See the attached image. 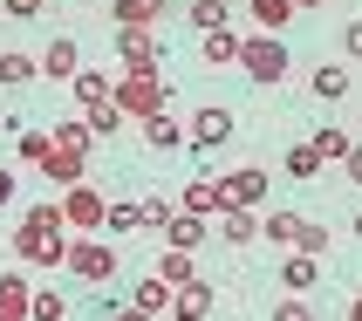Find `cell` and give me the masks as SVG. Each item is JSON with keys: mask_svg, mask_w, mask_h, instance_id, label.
<instances>
[{"mask_svg": "<svg viewBox=\"0 0 362 321\" xmlns=\"http://www.w3.org/2000/svg\"><path fill=\"white\" fill-rule=\"evenodd\" d=\"M69 219H62V205H35V212H21V233H14V253L28 267H69Z\"/></svg>", "mask_w": 362, "mask_h": 321, "instance_id": "1", "label": "cell"}, {"mask_svg": "<svg viewBox=\"0 0 362 321\" xmlns=\"http://www.w3.org/2000/svg\"><path fill=\"white\" fill-rule=\"evenodd\" d=\"M240 69L253 82H287V41L281 35H267V28H253V35H240Z\"/></svg>", "mask_w": 362, "mask_h": 321, "instance_id": "2", "label": "cell"}, {"mask_svg": "<svg viewBox=\"0 0 362 321\" xmlns=\"http://www.w3.org/2000/svg\"><path fill=\"white\" fill-rule=\"evenodd\" d=\"M69 274H76L82 287H110L117 281V246L103 240V233H82V240L69 246Z\"/></svg>", "mask_w": 362, "mask_h": 321, "instance_id": "3", "label": "cell"}, {"mask_svg": "<svg viewBox=\"0 0 362 321\" xmlns=\"http://www.w3.org/2000/svg\"><path fill=\"white\" fill-rule=\"evenodd\" d=\"M164 103H171V82H164L158 69H151V76H117V110L123 117L144 123V117H158Z\"/></svg>", "mask_w": 362, "mask_h": 321, "instance_id": "4", "label": "cell"}, {"mask_svg": "<svg viewBox=\"0 0 362 321\" xmlns=\"http://www.w3.org/2000/svg\"><path fill=\"white\" fill-rule=\"evenodd\" d=\"M62 219H69V233H103V226H110V199H103L96 185H69Z\"/></svg>", "mask_w": 362, "mask_h": 321, "instance_id": "5", "label": "cell"}, {"mask_svg": "<svg viewBox=\"0 0 362 321\" xmlns=\"http://www.w3.org/2000/svg\"><path fill=\"white\" fill-rule=\"evenodd\" d=\"M117 48H123V76H151L158 69V35L151 28H117Z\"/></svg>", "mask_w": 362, "mask_h": 321, "instance_id": "6", "label": "cell"}, {"mask_svg": "<svg viewBox=\"0 0 362 321\" xmlns=\"http://www.w3.org/2000/svg\"><path fill=\"white\" fill-rule=\"evenodd\" d=\"M226 205H246V212H260V205H267V171H260V164H246V171H226Z\"/></svg>", "mask_w": 362, "mask_h": 321, "instance_id": "7", "label": "cell"}, {"mask_svg": "<svg viewBox=\"0 0 362 321\" xmlns=\"http://www.w3.org/2000/svg\"><path fill=\"white\" fill-rule=\"evenodd\" d=\"M41 76H55V82H76V76H82V48H76V35H55L48 48H41Z\"/></svg>", "mask_w": 362, "mask_h": 321, "instance_id": "8", "label": "cell"}, {"mask_svg": "<svg viewBox=\"0 0 362 321\" xmlns=\"http://www.w3.org/2000/svg\"><path fill=\"white\" fill-rule=\"evenodd\" d=\"M212 233H219L226 246H253V240H260V212H246V205H226L219 219H212Z\"/></svg>", "mask_w": 362, "mask_h": 321, "instance_id": "9", "label": "cell"}, {"mask_svg": "<svg viewBox=\"0 0 362 321\" xmlns=\"http://www.w3.org/2000/svg\"><path fill=\"white\" fill-rule=\"evenodd\" d=\"M178 212L219 219V212H226V185H219V178H192V185H185V199H178Z\"/></svg>", "mask_w": 362, "mask_h": 321, "instance_id": "10", "label": "cell"}, {"mask_svg": "<svg viewBox=\"0 0 362 321\" xmlns=\"http://www.w3.org/2000/svg\"><path fill=\"white\" fill-rule=\"evenodd\" d=\"M0 321H35V287L21 274H0Z\"/></svg>", "mask_w": 362, "mask_h": 321, "instance_id": "11", "label": "cell"}, {"mask_svg": "<svg viewBox=\"0 0 362 321\" xmlns=\"http://www.w3.org/2000/svg\"><path fill=\"white\" fill-rule=\"evenodd\" d=\"M212 315V281H185L171 294V321H205Z\"/></svg>", "mask_w": 362, "mask_h": 321, "instance_id": "12", "label": "cell"}, {"mask_svg": "<svg viewBox=\"0 0 362 321\" xmlns=\"http://www.w3.org/2000/svg\"><path fill=\"white\" fill-rule=\"evenodd\" d=\"M315 281H322V260L294 246V253H287V260H281V287H287V294H308V287H315Z\"/></svg>", "mask_w": 362, "mask_h": 321, "instance_id": "13", "label": "cell"}, {"mask_svg": "<svg viewBox=\"0 0 362 321\" xmlns=\"http://www.w3.org/2000/svg\"><path fill=\"white\" fill-rule=\"evenodd\" d=\"M137 130H144V144H151V151H178V144H192V130H178V117H171V110L144 117Z\"/></svg>", "mask_w": 362, "mask_h": 321, "instance_id": "14", "label": "cell"}, {"mask_svg": "<svg viewBox=\"0 0 362 321\" xmlns=\"http://www.w3.org/2000/svg\"><path fill=\"white\" fill-rule=\"evenodd\" d=\"M226 137H233V110H199L192 117V151H212Z\"/></svg>", "mask_w": 362, "mask_h": 321, "instance_id": "15", "label": "cell"}, {"mask_svg": "<svg viewBox=\"0 0 362 321\" xmlns=\"http://www.w3.org/2000/svg\"><path fill=\"white\" fill-rule=\"evenodd\" d=\"M205 233H212V219H199V212H178V219L164 226V246H178V253H199Z\"/></svg>", "mask_w": 362, "mask_h": 321, "instance_id": "16", "label": "cell"}, {"mask_svg": "<svg viewBox=\"0 0 362 321\" xmlns=\"http://www.w3.org/2000/svg\"><path fill=\"white\" fill-rule=\"evenodd\" d=\"M260 240L294 253V246H301V212H260Z\"/></svg>", "mask_w": 362, "mask_h": 321, "instance_id": "17", "label": "cell"}, {"mask_svg": "<svg viewBox=\"0 0 362 321\" xmlns=\"http://www.w3.org/2000/svg\"><path fill=\"white\" fill-rule=\"evenodd\" d=\"M171 294H178V287H171V281H164V274H144V281H137V294H130V301H137L144 308V315H171Z\"/></svg>", "mask_w": 362, "mask_h": 321, "instance_id": "18", "label": "cell"}, {"mask_svg": "<svg viewBox=\"0 0 362 321\" xmlns=\"http://www.w3.org/2000/svg\"><path fill=\"white\" fill-rule=\"evenodd\" d=\"M76 103H82V110H103V103H117V76H103V69H82V76H76Z\"/></svg>", "mask_w": 362, "mask_h": 321, "instance_id": "19", "label": "cell"}, {"mask_svg": "<svg viewBox=\"0 0 362 321\" xmlns=\"http://www.w3.org/2000/svg\"><path fill=\"white\" fill-rule=\"evenodd\" d=\"M246 14H253V28H267V35H281L287 21L301 14V7H294V0H246Z\"/></svg>", "mask_w": 362, "mask_h": 321, "instance_id": "20", "label": "cell"}, {"mask_svg": "<svg viewBox=\"0 0 362 321\" xmlns=\"http://www.w3.org/2000/svg\"><path fill=\"white\" fill-rule=\"evenodd\" d=\"M110 14H117V28H151V21H164V0H110Z\"/></svg>", "mask_w": 362, "mask_h": 321, "instance_id": "21", "label": "cell"}, {"mask_svg": "<svg viewBox=\"0 0 362 321\" xmlns=\"http://www.w3.org/2000/svg\"><path fill=\"white\" fill-rule=\"evenodd\" d=\"M41 76V55H14V48H0V89H21V82Z\"/></svg>", "mask_w": 362, "mask_h": 321, "instance_id": "22", "label": "cell"}, {"mask_svg": "<svg viewBox=\"0 0 362 321\" xmlns=\"http://www.w3.org/2000/svg\"><path fill=\"white\" fill-rule=\"evenodd\" d=\"M41 178L69 192V185H82V158H76V151H62V144H55V151H48V164H41Z\"/></svg>", "mask_w": 362, "mask_h": 321, "instance_id": "23", "label": "cell"}, {"mask_svg": "<svg viewBox=\"0 0 362 321\" xmlns=\"http://www.w3.org/2000/svg\"><path fill=\"white\" fill-rule=\"evenodd\" d=\"M185 14H192V28H199V35H212V28H233V0H192Z\"/></svg>", "mask_w": 362, "mask_h": 321, "instance_id": "24", "label": "cell"}, {"mask_svg": "<svg viewBox=\"0 0 362 321\" xmlns=\"http://www.w3.org/2000/svg\"><path fill=\"white\" fill-rule=\"evenodd\" d=\"M315 96H322V103H342L349 96V62H322V69H315Z\"/></svg>", "mask_w": 362, "mask_h": 321, "instance_id": "25", "label": "cell"}, {"mask_svg": "<svg viewBox=\"0 0 362 321\" xmlns=\"http://www.w3.org/2000/svg\"><path fill=\"white\" fill-rule=\"evenodd\" d=\"M205 62H212V69H226V62H240V35H233V28H212V35H205V48H199Z\"/></svg>", "mask_w": 362, "mask_h": 321, "instance_id": "26", "label": "cell"}, {"mask_svg": "<svg viewBox=\"0 0 362 321\" xmlns=\"http://www.w3.org/2000/svg\"><path fill=\"white\" fill-rule=\"evenodd\" d=\"M55 144H62V151H76V158H89V144H96L89 117H69V123H55Z\"/></svg>", "mask_w": 362, "mask_h": 321, "instance_id": "27", "label": "cell"}, {"mask_svg": "<svg viewBox=\"0 0 362 321\" xmlns=\"http://www.w3.org/2000/svg\"><path fill=\"white\" fill-rule=\"evenodd\" d=\"M110 240H123V233H144V205H130V199H110V226H103Z\"/></svg>", "mask_w": 362, "mask_h": 321, "instance_id": "28", "label": "cell"}, {"mask_svg": "<svg viewBox=\"0 0 362 321\" xmlns=\"http://www.w3.org/2000/svg\"><path fill=\"white\" fill-rule=\"evenodd\" d=\"M308 144L322 151V164H342L349 151H356V137H349V130H335V123H328V130H315V137H308Z\"/></svg>", "mask_w": 362, "mask_h": 321, "instance_id": "29", "label": "cell"}, {"mask_svg": "<svg viewBox=\"0 0 362 321\" xmlns=\"http://www.w3.org/2000/svg\"><path fill=\"white\" fill-rule=\"evenodd\" d=\"M158 274H164V281H171V287L199 281V267H192V253H178V246H164V253H158Z\"/></svg>", "mask_w": 362, "mask_h": 321, "instance_id": "30", "label": "cell"}, {"mask_svg": "<svg viewBox=\"0 0 362 321\" xmlns=\"http://www.w3.org/2000/svg\"><path fill=\"white\" fill-rule=\"evenodd\" d=\"M281 171L287 178H315V171H322V151H315V144H294V151L281 158Z\"/></svg>", "mask_w": 362, "mask_h": 321, "instance_id": "31", "label": "cell"}, {"mask_svg": "<svg viewBox=\"0 0 362 321\" xmlns=\"http://www.w3.org/2000/svg\"><path fill=\"white\" fill-rule=\"evenodd\" d=\"M171 219H178V199H164V192H158V199H144V226H151V233H164Z\"/></svg>", "mask_w": 362, "mask_h": 321, "instance_id": "32", "label": "cell"}, {"mask_svg": "<svg viewBox=\"0 0 362 321\" xmlns=\"http://www.w3.org/2000/svg\"><path fill=\"white\" fill-rule=\"evenodd\" d=\"M35 321H69V301L55 287H35Z\"/></svg>", "mask_w": 362, "mask_h": 321, "instance_id": "33", "label": "cell"}, {"mask_svg": "<svg viewBox=\"0 0 362 321\" xmlns=\"http://www.w3.org/2000/svg\"><path fill=\"white\" fill-rule=\"evenodd\" d=\"M123 123H130V117H123L117 103H103V110H89V130H96V137H117Z\"/></svg>", "mask_w": 362, "mask_h": 321, "instance_id": "34", "label": "cell"}, {"mask_svg": "<svg viewBox=\"0 0 362 321\" xmlns=\"http://www.w3.org/2000/svg\"><path fill=\"white\" fill-rule=\"evenodd\" d=\"M48 151H55V137H41V130H21V158L35 164V171L48 164Z\"/></svg>", "mask_w": 362, "mask_h": 321, "instance_id": "35", "label": "cell"}, {"mask_svg": "<svg viewBox=\"0 0 362 321\" xmlns=\"http://www.w3.org/2000/svg\"><path fill=\"white\" fill-rule=\"evenodd\" d=\"M301 253H315V260L328 253V226L322 219H301Z\"/></svg>", "mask_w": 362, "mask_h": 321, "instance_id": "36", "label": "cell"}, {"mask_svg": "<svg viewBox=\"0 0 362 321\" xmlns=\"http://www.w3.org/2000/svg\"><path fill=\"white\" fill-rule=\"evenodd\" d=\"M274 321H315V308L294 294V301H281V308H274Z\"/></svg>", "mask_w": 362, "mask_h": 321, "instance_id": "37", "label": "cell"}, {"mask_svg": "<svg viewBox=\"0 0 362 321\" xmlns=\"http://www.w3.org/2000/svg\"><path fill=\"white\" fill-rule=\"evenodd\" d=\"M342 55L362 62V21H349V28H342Z\"/></svg>", "mask_w": 362, "mask_h": 321, "instance_id": "38", "label": "cell"}, {"mask_svg": "<svg viewBox=\"0 0 362 321\" xmlns=\"http://www.w3.org/2000/svg\"><path fill=\"white\" fill-rule=\"evenodd\" d=\"M0 7H7V14H14V21H35L41 7H48V0H0Z\"/></svg>", "mask_w": 362, "mask_h": 321, "instance_id": "39", "label": "cell"}, {"mask_svg": "<svg viewBox=\"0 0 362 321\" xmlns=\"http://www.w3.org/2000/svg\"><path fill=\"white\" fill-rule=\"evenodd\" d=\"M7 205H14V171L0 164V212H7Z\"/></svg>", "mask_w": 362, "mask_h": 321, "instance_id": "40", "label": "cell"}, {"mask_svg": "<svg viewBox=\"0 0 362 321\" xmlns=\"http://www.w3.org/2000/svg\"><path fill=\"white\" fill-rule=\"evenodd\" d=\"M342 171H349V178L362 185V144H356V151H349V158H342Z\"/></svg>", "mask_w": 362, "mask_h": 321, "instance_id": "41", "label": "cell"}, {"mask_svg": "<svg viewBox=\"0 0 362 321\" xmlns=\"http://www.w3.org/2000/svg\"><path fill=\"white\" fill-rule=\"evenodd\" d=\"M110 321H158V315H144V308L130 301V308H117V315H110Z\"/></svg>", "mask_w": 362, "mask_h": 321, "instance_id": "42", "label": "cell"}, {"mask_svg": "<svg viewBox=\"0 0 362 321\" xmlns=\"http://www.w3.org/2000/svg\"><path fill=\"white\" fill-rule=\"evenodd\" d=\"M349 321H362V294H356V301H349Z\"/></svg>", "mask_w": 362, "mask_h": 321, "instance_id": "43", "label": "cell"}, {"mask_svg": "<svg viewBox=\"0 0 362 321\" xmlns=\"http://www.w3.org/2000/svg\"><path fill=\"white\" fill-rule=\"evenodd\" d=\"M294 7H301V14H308V7H328V0H294Z\"/></svg>", "mask_w": 362, "mask_h": 321, "instance_id": "44", "label": "cell"}, {"mask_svg": "<svg viewBox=\"0 0 362 321\" xmlns=\"http://www.w3.org/2000/svg\"><path fill=\"white\" fill-rule=\"evenodd\" d=\"M356 233H362V219H356Z\"/></svg>", "mask_w": 362, "mask_h": 321, "instance_id": "45", "label": "cell"}]
</instances>
